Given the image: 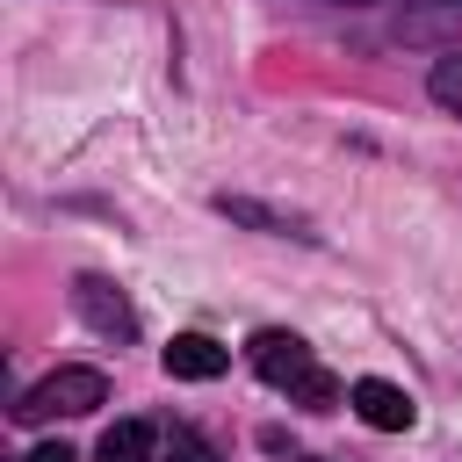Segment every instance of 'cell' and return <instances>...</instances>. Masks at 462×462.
<instances>
[{"mask_svg":"<svg viewBox=\"0 0 462 462\" xmlns=\"http://www.w3.org/2000/svg\"><path fill=\"white\" fill-rule=\"evenodd\" d=\"M166 462H217V455H209V440H202V433L173 426V440H166Z\"/></svg>","mask_w":462,"mask_h":462,"instance_id":"9c48e42d","label":"cell"},{"mask_svg":"<svg viewBox=\"0 0 462 462\" xmlns=\"http://www.w3.org/2000/svg\"><path fill=\"white\" fill-rule=\"evenodd\" d=\"M253 368H260L274 390H296L318 361H310V346H303L296 332H260V339H253Z\"/></svg>","mask_w":462,"mask_h":462,"instance_id":"3957f363","label":"cell"},{"mask_svg":"<svg viewBox=\"0 0 462 462\" xmlns=\"http://www.w3.org/2000/svg\"><path fill=\"white\" fill-rule=\"evenodd\" d=\"M346 404H354V411H361L375 433H404V426L419 419V411H411V397H404L397 383H383V375H361V383L346 390Z\"/></svg>","mask_w":462,"mask_h":462,"instance_id":"277c9868","label":"cell"},{"mask_svg":"<svg viewBox=\"0 0 462 462\" xmlns=\"http://www.w3.org/2000/svg\"><path fill=\"white\" fill-rule=\"evenodd\" d=\"M29 462H79V455H72V448H65V440H51V448H36V455H29Z\"/></svg>","mask_w":462,"mask_h":462,"instance_id":"30bf717a","label":"cell"},{"mask_svg":"<svg viewBox=\"0 0 462 462\" xmlns=\"http://www.w3.org/2000/svg\"><path fill=\"white\" fill-rule=\"evenodd\" d=\"M94 404H108V375L101 368H51L22 404H14V419H79V411H94Z\"/></svg>","mask_w":462,"mask_h":462,"instance_id":"6da1fadb","label":"cell"},{"mask_svg":"<svg viewBox=\"0 0 462 462\" xmlns=\"http://www.w3.org/2000/svg\"><path fill=\"white\" fill-rule=\"evenodd\" d=\"M289 397H296V404H310V411H332V404H339L346 390H339V375H325V368H310V375H303V383H296Z\"/></svg>","mask_w":462,"mask_h":462,"instance_id":"52a82bcc","label":"cell"},{"mask_svg":"<svg viewBox=\"0 0 462 462\" xmlns=\"http://www.w3.org/2000/svg\"><path fill=\"white\" fill-rule=\"evenodd\" d=\"M231 368V354L209 339V332H180L173 346H166V375H180V383H209V375H224Z\"/></svg>","mask_w":462,"mask_h":462,"instance_id":"5b68a950","label":"cell"},{"mask_svg":"<svg viewBox=\"0 0 462 462\" xmlns=\"http://www.w3.org/2000/svg\"><path fill=\"white\" fill-rule=\"evenodd\" d=\"M339 7H368V0H339Z\"/></svg>","mask_w":462,"mask_h":462,"instance_id":"8fae6325","label":"cell"},{"mask_svg":"<svg viewBox=\"0 0 462 462\" xmlns=\"http://www.w3.org/2000/svg\"><path fill=\"white\" fill-rule=\"evenodd\" d=\"M72 310H79L94 332H108V339H130V332H137V318H130L123 289H116V282H101V274H79V282H72Z\"/></svg>","mask_w":462,"mask_h":462,"instance_id":"7a4b0ae2","label":"cell"},{"mask_svg":"<svg viewBox=\"0 0 462 462\" xmlns=\"http://www.w3.org/2000/svg\"><path fill=\"white\" fill-rule=\"evenodd\" d=\"M433 101H448V108H455V116H462V51H455V58H440V65H433Z\"/></svg>","mask_w":462,"mask_h":462,"instance_id":"ba28073f","label":"cell"},{"mask_svg":"<svg viewBox=\"0 0 462 462\" xmlns=\"http://www.w3.org/2000/svg\"><path fill=\"white\" fill-rule=\"evenodd\" d=\"M152 448H159V433L144 419H116L101 433V462H152Z\"/></svg>","mask_w":462,"mask_h":462,"instance_id":"8992f818","label":"cell"}]
</instances>
